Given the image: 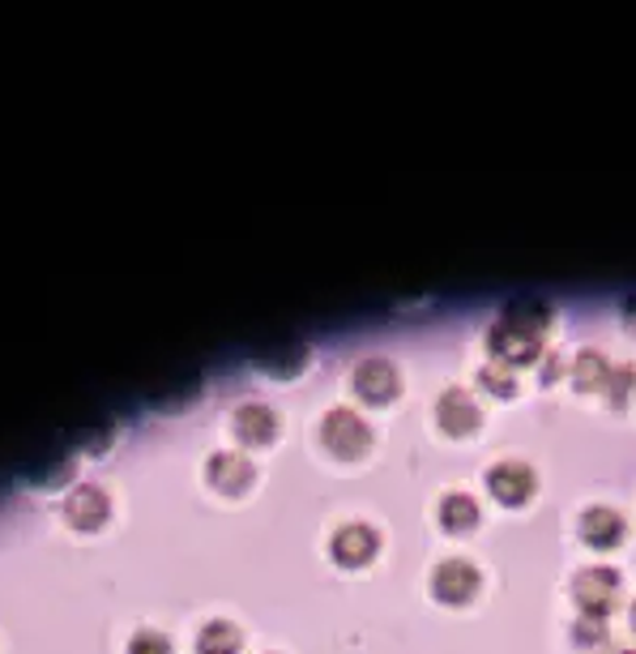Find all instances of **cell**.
Segmentation results:
<instances>
[{
    "instance_id": "1",
    "label": "cell",
    "mask_w": 636,
    "mask_h": 654,
    "mask_svg": "<svg viewBox=\"0 0 636 654\" xmlns=\"http://www.w3.org/2000/svg\"><path fill=\"white\" fill-rule=\"evenodd\" d=\"M321 441H325V450L338 453V457H359V453H368V445H372V428H368V419L359 411L334 406L321 419Z\"/></svg>"
},
{
    "instance_id": "2",
    "label": "cell",
    "mask_w": 636,
    "mask_h": 654,
    "mask_svg": "<svg viewBox=\"0 0 636 654\" xmlns=\"http://www.w3.org/2000/svg\"><path fill=\"white\" fill-rule=\"evenodd\" d=\"M573 599L589 616H607L620 599V573L611 564H586L573 578Z\"/></svg>"
},
{
    "instance_id": "3",
    "label": "cell",
    "mask_w": 636,
    "mask_h": 654,
    "mask_svg": "<svg viewBox=\"0 0 636 654\" xmlns=\"http://www.w3.org/2000/svg\"><path fill=\"white\" fill-rule=\"evenodd\" d=\"M479 586H483V573L466 560V556H448L441 560L436 569H432V595L441 599V604H470L475 595H479Z\"/></svg>"
},
{
    "instance_id": "4",
    "label": "cell",
    "mask_w": 636,
    "mask_h": 654,
    "mask_svg": "<svg viewBox=\"0 0 636 654\" xmlns=\"http://www.w3.org/2000/svg\"><path fill=\"white\" fill-rule=\"evenodd\" d=\"M488 488H491V497H495L500 504H526L530 497H535L539 479H535V471H530L526 462L508 457V462H495V466H488Z\"/></svg>"
},
{
    "instance_id": "5",
    "label": "cell",
    "mask_w": 636,
    "mask_h": 654,
    "mask_svg": "<svg viewBox=\"0 0 636 654\" xmlns=\"http://www.w3.org/2000/svg\"><path fill=\"white\" fill-rule=\"evenodd\" d=\"M329 552H334V560L346 564V569H359V564H368L372 556L381 552V535H376V526H368V522H346V526L334 531Z\"/></svg>"
},
{
    "instance_id": "6",
    "label": "cell",
    "mask_w": 636,
    "mask_h": 654,
    "mask_svg": "<svg viewBox=\"0 0 636 654\" xmlns=\"http://www.w3.org/2000/svg\"><path fill=\"white\" fill-rule=\"evenodd\" d=\"M488 347L491 355L500 359V364H535L542 355V343L539 334H530V330H517V325H508V321H495L488 330Z\"/></svg>"
},
{
    "instance_id": "7",
    "label": "cell",
    "mask_w": 636,
    "mask_h": 654,
    "mask_svg": "<svg viewBox=\"0 0 636 654\" xmlns=\"http://www.w3.org/2000/svg\"><path fill=\"white\" fill-rule=\"evenodd\" d=\"M350 381H355V394H359L363 403H389L393 394L401 390L397 368H393L389 359H381V355L355 364V377H350Z\"/></svg>"
},
{
    "instance_id": "8",
    "label": "cell",
    "mask_w": 636,
    "mask_h": 654,
    "mask_svg": "<svg viewBox=\"0 0 636 654\" xmlns=\"http://www.w3.org/2000/svg\"><path fill=\"white\" fill-rule=\"evenodd\" d=\"M577 526H581V539L589 548H615L624 539V513L611 504H586Z\"/></svg>"
},
{
    "instance_id": "9",
    "label": "cell",
    "mask_w": 636,
    "mask_h": 654,
    "mask_svg": "<svg viewBox=\"0 0 636 654\" xmlns=\"http://www.w3.org/2000/svg\"><path fill=\"white\" fill-rule=\"evenodd\" d=\"M436 419H441V428L448 437H470L479 428L483 411H479V403L466 390H444L441 399H436Z\"/></svg>"
},
{
    "instance_id": "10",
    "label": "cell",
    "mask_w": 636,
    "mask_h": 654,
    "mask_svg": "<svg viewBox=\"0 0 636 654\" xmlns=\"http://www.w3.org/2000/svg\"><path fill=\"white\" fill-rule=\"evenodd\" d=\"M205 479H209L218 492L240 497L248 484H252V462H248L244 453H214V457L205 462Z\"/></svg>"
},
{
    "instance_id": "11",
    "label": "cell",
    "mask_w": 636,
    "mask_h": 654,
    "mask_svg": "<svg viewBox=\"0 0 636 654\" xmlns=\"http://www.w3.org/2000/svg\"><path fill=\"white\" fill-rule=\"evenodd\" d=\"M236 437L244 445H265L274 437V411L261 403H244L236 411Z\"/></svg>"
},
{
    "instance_id": "12",
    "label": "cell",
    "mask_w": 636,
    "mask_h": 654,
    "mask_svg": "<svg viewBox=\"0 0 636 654\" xmlns=\"http://www.w3.org/2000/svg\"><path fill=\"white\" fill-rule=\"evenodd\" d=\"M441 522H444V531H453V535L475 531V526H479V501H475L470 492H444Z\"/></svg>"
},
{
    "instance_id": "13",
    "label": "cell",
    "mask_w": 636,
    "mask_h": 654,
    "mask_svg": "<svg viewBox=\"0 0 636 654\" xmlns=\"http://www.w3.org/2000/svg\"><path fill=\"white\" fill-rule=\"evenodd\" d=\"M64 518L73 522V526H98L103 518H107V497L98 492V488H77L69 504H64Z\"/></svg>"
},
{
    "instance_id": "14",
    "label": "cell",
    "mask_w": 636,
    "mask_h": 654,
    "mask_svg": "<svg viewBox=\"0 0 636 654\" xmlns=\"http://www.w3.org/2000/svg\"><path fill=\"white\" fill-rule=\"evenodd\" d=\"M547 317H551V308L535 296H517V300L504 304V312H500V321H508V325H517V330H530V334H539L542 325H547Z\"/></svg>"
},
{
    "instance_id": "15",
    "label": "cell",
    "mask_w": 636,
    "mask_h": 654,
    "mask_svg": "<svg viewBox=\"0 0 636 654\" xmlns=\"http://www.w3.org/2000/svg\"><path fill=\"white\" fill-rule=\"evenodd\" d=\"M196 654H240V629L227 620H209L196 633Z\"/></svg>"
},
{
    "instance_id": "16",
    "label": "cell",
    "mask_w": 636,
    "mask_h": 654,
    "mask_svg": "<svg viewBox=\"0 0 636 654\" xmlns=\"http://www.w3.org/2000/svg\"><path fill=\"white\" fill-rule=\"evenodd\" d=\"M573 381H577V390H607L611 364H607L598 352H581L577 355V364H573Z\"/></svg>"
},
{
    "instance_id": "17",
    "label": "cell",
    "mask_w": 636,
    "mask_h": 654,
    "mask_svg": "<svg viewBox=\"0 0 636 654\" xmlns=\"http://www.w3.org/2000/svg\"><path fill=\"white\" fill-rule=\"evenodd\" d=\"M573 642H577V646H598V642H607V616L581 611V620L573 625Z\"/></svg>"
},
{
    "instance_id": "18",
    "label": "cell",
    "mask_w": 636,
    "mask_h": 654,
    "mask_svg": "<svg viewBox=\"0 0 636 654\" xmlns=\"http://www.w3.org/2000/svg\"><path fill=\"white\" fill-rule=\"evenodd\" d=\"M479 381L488 385L491 394H504V399L517 390V381H513V368H508V364H488V368L479 372Z\"/></svg>"
},
{
    "instance_id": "19",
    "label": "cell",
    "mask_w": 636,
    "mask_h": 654,
    "mask_svg": "<svg viewBox=\"0 0 636 654\" xmlns=\"http://www.w3.org/2000/svg\"><path fill=\"white\" fill-rule=\"evenodd\" d=\"M261 364L274 368V372H291V368L303 364V347H299V343H295V347H278V355H261Z\"/></svg>"
},
{
    "instance_id": "20",
    "label": "cell",
    "mask_w": 636,
    "mask_h": 654,
    "mask_svg": "<svg viewBox=\"0 0 636 654\" xmlns=\"http://www.w3.org/2000/svg\"><path fill=\"white\" fill-rule=\"evenodd\" d=\"M129 654H171V646H167V638H163V633L142 629V633L129 642Z\"/></svg>"
},
{
    "instance_id": "21",
    "label": "cell",
    "mask_w": 636,
    "mask_h": 654,
    "mask_svg": "<svg viewBox=\"0 0 636 654\" xmlns=\"http://www.w3.org/2000/svg\"><path fill=\"white\" fill-rule=\"evenodd\" d=\"M624 317H628V325L636 330V296H633L628 304H624Z\"/></svg>"
},
{
    "instance_id": "22",
    "label": "cell",
    "mask_w": 636,
    "mask_h": 654,
    "mask_svg": "<svg viewBox=\"0 0 636 654\" xmlns=\"http://www.w3.org/2000/svg\"><path fill=\"white\" fill-rule=\"evenodd\" d=\"M628 620H633V629H636V599H633V607H628Z\"/></svg>"
},
{
    "instance_id": "23",
    "label": "cell",
    "mask_w": 636,
    "mask_h": 654,
    "mask_svg": "<svg viewBox=\"0 0 636 654\" xmlns=\"http://www.w3.org/2000/svg\"><path fill=\"white\" fill-rule=\"evenodd\" d=\"M615 654H636V651H615Z\"/></svg>"
}]
</instances>
